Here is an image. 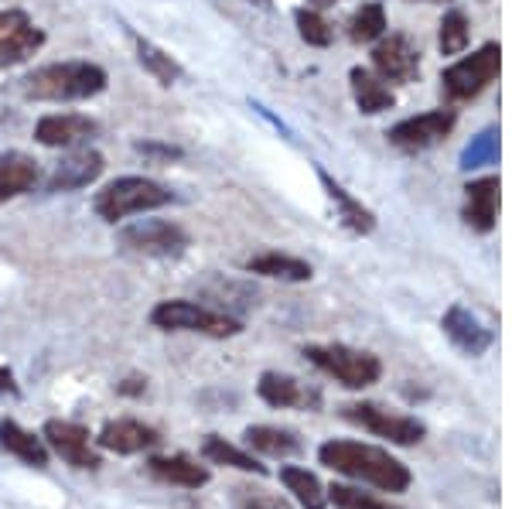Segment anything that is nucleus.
<instances>
[{
    "label": "nucleus",
    "instance_id": "nucleus-1",
    "mask_svg": "<svg viewBox=\"0 0 512 509\" xmlns=\"http://www.w3.org/2000/svg\"><path fill=\"white\" fill-rule=\"evenodd\" d=\"M318 458L325 469L349 475L355 482H369L383 492H407L414 482V475L400 458H393L386 448L362 445V441H325L318 448Z\"/></svg>",
    "mask_w": 512,
    "mask_h": 509
},
{
    "label": "nucleus",
    "instance_id": "nucleus-2",
    "mask_svg": "<svg viewBox=\"0 0 512 509\" xmlns=\"http://www.w3.org/2000/svg\"><path fill=\"white\" fill-rule=\"evenodd\" d=\"M106 82H110V76H106L103 65L72 59L41 65V69H35L21 82V93L38 103H79L103 93Z\"/></svg>",
    "mask_w": 512,
    "mask_h": 509
},
{
    "label": "nucleus",
    "instance_id": "nucleus-3",
    "mask_svg": "<svg viewBox=\"0 0 512 509\" xmlns=\"http://www.w3.org/2000/svg\"><path fill=\"white\" fill-rule=\"evenodd\" d=\"M171 202H175V192H171L168 185L154 182V178H144V175H127V178H117V182L99 188L96 199H93V209L103 223L117 226L123 219L164 209V205H171Z\"/></svg>",
    "mask_w": 512,
    "mask_h": 509
},
{
    "label": "nucleus",
    "instance_id": "nucleus-4",
    "mask_svg": "<svg viewBox=\"0 0 512 509\" xmlns=\"http://www.w3.org/2000/svg\"><path fill=\"white\" fill-rule=\"evenodd\" d=\"M151 325L161 332H195V335H209V339H233L243 332V322L226 311L195 305V301H161L151 311Z\"/></svg>",
    "mask_w": 512,
    "mask_h": 509
},
{
    "label": "nucleus",
    "instance_id": "nucleus-5",
    "mask_svg": "<svg viewBox=\"0 0 512 509\" xmlns=\"http://www.w3.org/2000/svg\"><path fill=\"white\" fill-rule=\"evenodd\" d=\"M304 356H308L311 366H318L321 373H328L332 380H338L349 390H366L383 376V363H379L373 352L342 346V342H335V346H308Z\"/></svg>",
    "mask_w": 512,
    "mask_h": 509
},
{
    "label": "nucleus",
    "instance_id": "nucleus-6",
    "mask_svg": "<svg viewBox=\"0 0 512 509\" xmlns=\"http://www.w3.org/2000/svg\"><path fill=\"white\" fill-rule=\"evenodd\" d=\"M120 250L137 253V257L151 260H175L188 250V233L171 219H137V223L123 226L117 236Z\"/></svg>",
    "mask_w": 512,
    "mask_h": 509
},
{
    "label": "nucleus",
    "instance_id": "nucleus-7",
    "mask_svg": "<svg viewBox=\"0 0 512 509\" xmlns=\"http://www.w3.org/2000/svg\"><path fill=\"white\" fill-rule=\"evenodd\" d=\"M499 65H502L499 45H482L478 52L454 62L441 76L444 96H448V100H472V96H478L495 76H499Z\"/></svg>",
    "mask_w": 512,
    "mask_h": 509
},
{
    "label": "nucleus",
    "instance_id": "nucleus-8",
    "mask_svg": "<svg viewBox=\"0 0 512 509\" xmlns=\"http://www.w3.org/2000/svg\"><path fill=\"white\" fill-rule=\"evenodd\" d=\"M342 417L352 424H359L362 431H373L376 438H386L390 445H400V448L420 445L427 434V428L417 421V417L393 414V410H386L379 404H349V407H342Z\"/></svg>",
    "mask_w": 512,
    "mask_h": 509
},
{
    "label": "nucleus",
    "instance_id": "nucleus-9",
    "mask_svg": "<svg viewBox=\"0 0 512 509\" xmlns=\"http://www.w3.org/2000/svg\"><path fill=\"white\" fill-rule=\"evenodd\" d=\"M41 441H45L48 451H55L65 465H72V469H79V472H96L99 465H103V458L96 455L93 441H89V431L76 421H59V417H52V421H45V428H41Z\"/></svg>",
    "mask_w": 512,
    "mask_h": 509
},
{
    "label": "nucleus",
    "instance_id": "nucleus-10",
    "mask_svg": "<svg viewBox=\"0 0 512 509\" xmlns=\"http://www.w3.org/2000/svg\"><path fill=\"white\" fill-rule=\"evenodd\" d=\"M45 45V31L24 11H0V69L28 62Z\"/></svg>",
    "mask_w": 512,
    "mask_h": 509
},
{
    "label": "nucleus",
    "instance_id": "nucleus-11",
    "mask_svg": "<svg viewBox=\"0 0 512 509\" xmlns=\"http://www.w3.org/2000/svg\"><path fill=\"white\" fill-rule=\"evenodd\" d=\"M451 127H454V110L420 113V117L396 123L390 130V144L400 147V151H427V147L441 144L451 134Z\"/></svg>",
    "mask_w": 512,
    "mask_h": 509
},
{
    "label": "nucleus",
    "instance_id": "nucleus-12",
    "mask_svg": "<svg viewBox=\"0 0 512 509\" xmlns=\"http://www.w3.org/2000/svg\"><path fill=\"white\" fill-rule=\"evenodd\" d=\"M99 134V123L82 113H48L35 123V141L41 147H82Z\"/></svg>",
    "mask_w": 512,
    "mask_h": 509
},
{
    "label": "nucleus",
    "instance_id": "nucleus-13",
    "mask_svg": "<svg viewBox=\"0 0 512 509\" xmlns=\"http://www.w3.org/2000/svg\"><path fill=\"white\" fill-rule=\"evenodd\" d=\"M373 65L386 82H414L420 76V52L407 35H390L373 48Z\"/></svg>",
    "mask_w": 512,
    "mask_h": 509
},
{
    "label": "nucleus",
    "instance_id": "nucleus-14",
    "mask_svg": "<svg viewBox=\"0 0 512 509\" xmlns=\"http://www.w3.org/2000/svg\"><path fill=\"white\" fill-rule=\"evenodd\" d=\"M106 158L93 147H79L69 158H62L55 164V171L48 175V192H79V188H89L103 175Z\"/></svg>",
    "mask_w": 512,
    "mask_h": 509
},
{
    "label": "nucleus",
    "instance_id": "nucleus-15",
    "mask_svg": "<svg viewBox=\"0 0 512 509\" xmlns=\"http://www.w3.org/2000/svg\"><path fill=\"white\" fill-rule=\"evenodd\" d=\"M158 441L161 434L151 424H140L134 417H120V421H110L99 431L96 445L103 451H113V455H140V451L154 448Z\"/></svg>",
    "mask_w": 512,
    "mask_h": 509
},
{
    "label": "nucleus",
    "instance_id": "nucleus-16",
    "mask_svg": "<svg viewBox=\"0 0 512 509\" xmlns=\"http://www.w3.org/2000/svg\"><path fill=\"white\" fill-rule=\"evenodd\" d=\"M444 335L458 346L465 356H482L485 349L492 346V332L489 328H482V322L472 315L468 308H461V305H454L448 308V315H444Z\"/></svg>",
    "mask_w": 512,
    "mask_h": 509
},
{
    "label": "nucleus",
    "instance_id": "nucleus-17",
    "mask_svg": "<svg viewBox=\"0 0 512 509\" xmlns=\"http://www.w3.org/2000/svg\"><path fill=\"white\" fill-rule=\"evenodd\" d=\"M41 182V168L35 158L18 151L0 154V202H11L28 195Z\"/></svg>",
    "mask_w": 512,
    "mask_h": 509
},
{
    "label": "nucleus",
    "instance_id": "nucleus-18",
    "mask_svg": "<svg viewBox=\"0 0 512 509\" xmlns=\"http://www.w3.org/2000/svg\"><path fill=\"white\" fill-rule=\"evenodd\" d=\"M499 216V178H482L465 188V223L475 233H489Z\"/></svg>",
    "mask_w": 512,
    "mask_h": 509
},
{
    "label": "nucleus",
    "instance_id": "nucleus-19",
    "mask_svg": "<svg viewBox=\"0 0 512 509\" xmlns=\"http://www.w3.org/2000/svg\"><path fill=\"white\" fill-rule=\"evenodd\" d=\"M147 472L158 482H168V486L178 489H202L209 482V469L192 462L188 455H158L147 462Z\"/></svg>",
    "mask_w": 512,
    "mask_h": 509
},
{
    "label": "nucleus",
    "instance_id": "nucleus-20",
    "mask_svg": "<svg viewBox=\"0 0 512 509\" xmlns=\"http://www.w3.org/2000/svg\"><path fill=\"white\" fill-rule=\"evenodd\" d=\"M0 448L11 458H18V462L31 465V469H48V458H52L45 441L24 431L18 421H0Z\"/></svg>",
    "mask_w": 512,
    "mask_h": 509
},
{
    "label": "nucleus",
    "instance_id": "nucleus-21",
    "mask_svg": "<svg viewBox=\"0 0 512 509\" xmlns=\"http://www.w3.org/2000/svg\"><path fill=\"white\" fill-rule=\"evenodd\" d=\"M256 393L270 407H318V393L304 390L294 376L284 373H263L260 383H256Z\"/></svg>",
    "mask_w": 512,
    "mask_h": 509
},
{
    "label": "nucleus",
    "instance_id": "nucleus-22",
    "mask_svg": "<svg viewBox=\"0 0 512 509\" xmlns=\"http://www.w3.org/2000/svg\"><path fill=\"white\" fill-rule=\"evenodd\" d=\"M318 178H321V185H325L328 199L335 202L338 219H342V223L349 226L352 233H359V236H362V233H373V229H376V216H373V212H369L366 205H362L359 199H355V195L345 192V188L338 185L332 175H325V171H318Z\"/></svg>",
    "mask_w": 512,
    "mask_h": 509
},
{
    "label": "nucleus",
    "instance_id": "nucleus-23",
    "mask_svg": "<svg viewBox=\"0 0 512 509\" xmlns=\"http://www.w3.org/2000/svg\"><path fill=\"white\" fill-rule=\"evenodd\" d=\"M349 79H352V96H355V103H359V110H362V113H369V117H376V113L390 110V106L396 103L393 89L386 86V79H379L376 72H369V69H352V72H349Z\"/></svg>",
    "mask_w": 512,
    "mask_h": 509
},
{
    "label": "nucleus",
    "instance_id": "nucleus-24",
    "mask_svg": "<svg viewBox=\"0 0 512 509\" xmlns=\"http://www.w3.org/2000/svg\"><path fill=\"white\" fill-rule=\"evenodd\" d=\"M243 441L253 451H260V455H270V458H291V455H297V451L304 448L301 438H297L294 431L270 428V424H253V428H246Z\"/></svg>",
    "mask_w": 512,
    "mask_h": 509
},
{
    "label": "nucleus",
    "instance_id": "nucleus-25",
    "mask_svg": "<svg viewBox=\"0 0 512 509\" xmlns=\"http://www.w3.org/2000/svg\"><path fill=\"white\" fill-rule=\"evenodd\" d=\"M246 270L260 277H274V281H311V264L297 257H287V253H260V257L246 260Z\"/></svg>",
    "mask_w": 512,
    "mask_h": 509
},
{
    "label": "nucleus",
    "instance_id": "nucleus-26",
    "mask_svg": "<svg viewBox=\"0 0 512 509\" xmlns=\"http://www.w3.org/2000/svg\"><path fill=\"white\" fill-rule=\"evenodd\" d=\"M280 482H284L287 492H294V499L304 509H325L328 506V492L318 482L315 472L297 469V465H284V469H280Z\"/></svg>",
    "mask_w": 512,
    "mask_h": 509
},
{
    "label": "nucleus",
    "instance_id": "nucleus-27",
    "mask_svg": "<svg viewBox=\"0 0 512 509\" xmlns=\"http://www.w3.org/2000/svg\"><path fill=\"white\" fill-rule=\"evenodd\" d=\"M202 455H205V462H212V465H226V469L253 472V475H267V465H260L253 455H246L243 448L229 445V441H226V438H219V434H209V438L202 441Z\"/></svg>",
    "mask_w": 512,
    "mask_h": 509
},
{
    "label": "nucleus",
    "instance_id": "nucleus-28",
    "mask_svg": "<svg viewBox=\"0 0 512 509\" xmlns=\"http://www.w3.org/2000/svg\"><path fill=\"white\" fill-rule=\"evenodd\" d=\"M130 38H134V48H137V62L144 65V69L151 72V76L158 79L161 86H175V82L185 76V72H181V65L171 59L164 48L154 45V41H147V38H140V35H130Z\"/></svg>",
    "mask_w": 512,
    "mask_h": 509
},
{
    "label": "nucleus",
    "instance_id": "nucleus-29",
    "mask_svg": "<svg viewBox=\"0 0 512 509\" xmlns=\"http://www.w3.org/2000/svg\"><path fill=\"white\" fill-rule=\"evenodd\" d=\"M386 35V11L383 4H362L349 21V38L352 41H376Z\"/></svg>",
    "mask_w": 512,
    "mask_h": 509
},
{
    "label": "nucleus",
    "instance_id": "nucleus-30",
    "mask_svg": "<svg viewBox=\"0 0 512 509\" xmlns=\"http://www.w3.org/2000/svg\"><path fill=\"white\" fill-rule=\"evenodd\" d=\"M325 492H328V503H332L335 509H400V506L369 496V492H362L355 486H342V482H335V486L325 489Z\"/></svg>",
    "mask_w": 512,
    "mask_h": 509
},
{
    "label": "nucleus",
    "instance_id": "nucleus-31",
    "mask_svg": "<svg viewBox=\"0 0 512 509\" xmlns=\"http://www.w3.org/2000/svg\"><path fill=\"white\" fill-rule=\"evenodd\" d=\"M468 18L461 11H448L444 14V21H441V35H437V45H441V52L444 55H458V52H465V45H468Z\"/></svg>",
    "mask_w": 512,
    "mask_h": 509
},
{
    "label": "nucleus",
    "instance_id": "nucleus-32",
    "mask_svg": "<svg viewBox=\"0 0 512 509\" xmlns=\"http://www.w3.org/2000/svg\"><path fill=\"white\" fill-rule=\"evenodd\" d=\"M229 509H294L284 496L267 489H253V486H236L233 499H229Z\"/></svg>",
    "mask_w": 512,
    "mask_h": 509
},
{
    "label": "nucleus",
    "instance_id": "nucleus-33",
    "mask_svg": "<svg viewBox=\"0 0 512 509\" xmlns=\"http://www.w3.org/2000/svg\"><path fill=\"white\" fill-rule=\"evenodd\" d=\"M297 21V31H301V38L308 41V45H332V24H328L325 18H321L318 11H311V7H301V11L294 14Z\"/></svg>",
    "mask_w": 512,
    "mask_h": 509
},
{
    "label": "nucleus",
    "instance_id": "nucleus-34",
    "mask_svg": "<svg viewBox=\"0 0 512 509\" xmlns=\"http://www.w3.org/2000/svg\"><path fill=\"white\" fill-rule=\"evenodd\" d=\"M495 154H499V141H495V134H482L475 137V144H468L465 151V168H475V164H489Z\"/></svg>",
    "mask_w": 512,
    "mask_h": 509
},
{
    "label": "nucleus",
    "instance_id": "nucleus-35",
    "mask_svg": "<svg viewBox=\"0 0 512 509\" xmlns=\"http://www.w3.org/2000/svg\"><path fill=\"white\" fill-rule=\"evenodd\" d=\"M134 151L137 154H144V158H158V161H178L181 154V147H175V144H161V141H137L134 144Z\"/></svg>",
    "mask_w": 512,
    "mask_h": 509
},
{
    "label": "nucleus",
    "instance_id": "nucleus-36",
    "mask_svg": "<svg viewBox=\"0 0 512 509\" xmlns=\"http://www.w3.org/2000/svg\"><path fill=\"white\" fill-rule=\"evenodd\" d=\"M144 387H147V380H137V376H130V380H123L117 390L123 393V397H137V393H144Z\"/></svg>",
    "mask_w": 512,
    "mask_h": 509
},
{
    "label": "nucleus",
    "instance_id": "nucleus-37",
    "mask_svg": "<svg viewBox=\"0 0 512 509\" xmlns=\"http://www.w3.org/2000/svg\"><path fill=\"white\" fill-rule=\"evenodd\" d=\"M0 393H11V397H18V383H14V373L11 369L0 366Z\"/></svg>",
    "mask_w": 512,
    "mask_h": 509
},
{
    "label": "nucleus",
    "instance_id": "nucleus-38",
    "mask_svg": "<svg viewBox=\"0 0 512 509\" xmlns=\"http://www.w3.org/2000/svg\"><path fill=\"white\" fill-rule=\"evenodd\" d=\"M315 4H335V0H315Z\"/></svg>",
    "mask_w": 512,
    "mask_h": 509
}]
</instances>
